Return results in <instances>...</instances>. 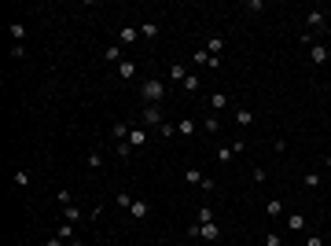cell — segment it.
<instances>
[{
    "label": "cell",
    "mask_w": 331,
    "mask_h": 246,
    "mask_svg": "<svg viewBox=\"0 0 331 246\" xmlns=\"http://www.w3.org/2000/svg\"><path fill=\"white\" fill-rule=\"evenodd\" d=\"M140 96L147 99V103H162L166 99V81L162 77H147V81L140 85Z\"/></svg>",
    "instance_id": "cell-1"
},
{
    "label": "cell",
    "mask_w": 331,
    "mask_h": 246,
    "mask_svg": "<svg viewBox=\"0 0 331 246\" xmlns=\"http://www.w3.org/2000/svg\"><path fill=\"white\" fill-rule=\"evenodd\" d=\"M328 55H331L328 44H320V41L309 44V63H313V66H324V63H328Z\"/></svg>",
    "instance_id": "cell-2"
},
{
    "label": "cell",
    "mask_w": 331,
    "mask_h": 246,
    "mask_svg": "<svg viewBox=\"0 0 331 246\" xmlns=\"http://www.w3.org/2000/svg\"><path fill=\"white\" fill-rule=\"evenodd\" d=\"M166 118H162V107H158V103H147V107H144V125H162Z\"/></svg>",
    "instance_id": "cell-3"
},
{
    "label": "cell",
    "mask_w": 331,
    "mask_h": 246,
    "mask_svg": "<svg viewBox=\"0 0 331 246\" xmlns=\"http://www.w3.org/2000/svg\"><path fill=\"white\" fill-rule=\"evenodd\" d=\"M147 213H151V206L144 202V198H132V206H129V217H132V221H144Z\"/></svg>",
    "instance_id": "cell-4"
},
{
    "label": "cell",
    "mask_w": 331,
    "mask_h": 246,
    "mask_svg": "<svg viewBox=\"0 0 331 246\" xmlns=\"http://www.w3.org/2000/svg\"><path fill=\"white\" fill-rule=\"evenodd\" d=\"M114 74L122 77V81H132V77H136V63H129V59H122V63L114 66Z\"/></svg>",
    "instance_id": "cell-5"
},
{
    "label": "cell",
    "mask_w": 331,
    "mask_h": 246,
    "mask_svg": "<svg viewBox=\"0 0 331 246\" xmlns=\"http://www.w3.org/2000/svg\"><path fill=\"white\" fill-rule=\"evenodd\" d=\"M236 122H239V129H247V125H254V110L239 107V110H236Z\"/></svg>",
    "instance_id": "cell-6"
},
{
    "label": "cell",
    "mask_w": 331,
    "mask_h": 246,
    "mask_svg": "<svg viewBox=\"0 0 331 246\" xmlns=\"http://www.w3.org/2000/svg\"><path fill=\"white\" fill-rule=\"evenodd\" d=\"M129 132H132V129H129V125H125V122H118V125H110V136H114V140H118V143H122V140H129Z\"/></svg>",
    "instance_id": "cell-7"
},
{
    "label": "cell",
    "mask_w": 331,
    "mask_h": 246,
    "mask_svg": "<svg viewBox=\"0 0 331 246\" xmlns=\"http://www.w3.org/2000/svg\"><path fill=\"white\" fill-rule=\"evenodd\" d=\"M136 37H140V30H136V26H125V30L118 33V41H122V44H132Z\"/></svg>",
    "instance_id": "cell-8"
},
{
    "label": "cell",
    "mask_w": 331,
    "mask_h": 246,
    "mask_svg": "<svg viewBox=\"0 0 331 246\" xmlns=\"http://www.w3.org/2000/svg\"><path fill=\"white\" fill-rule=\"evenodd\" d=\"M166 77H169V81H184V77H188V70H184L181 63H173L169 70H166Z\"/></svg>",
    "instance_id": "cell-9"
},
{
    "label": "cell",
    "mask_w": 331,
    "mask_h": 246,
    "mask_svg": "<svg viewBox=\"0 0 331 246\" xmlns=\"http://www.w3.org/2000/svg\"><path fill=\"white\" fill-rule=\"evenodd\" d=\"M129 143H132V151L144 147V143H147V132H144V129H132V132H129Z\"/></svg>",
    "instance_id": "cell-10"
},
{
    "label": "cell",
    "mask_w": 331,
    "mask_h": 246,
    "mask_svg": "<svg viewBox=\"0 0 331 246\" xmlns=\"http://www.w3.org/2000/svg\"><path fill=\"white\" fill-rule=\"evenodd\" d=\"M55 235H59V239H66V243H74V239H77V235H74V224H70V221H63V224H59V231H55Z\"/></svg>",
    "instance_id": "cell-11"
},
{
    "label": "cell",
    "mask_w": 331,
    "mask_h": 246,
    "mask_svg": "<svg viewBox=\"0 0 331 246\" xmlns=\"http://www.w3.org/2000/svg\"><path fill=\"white\" fill-rule=\"evenodd\" d=\"M306 26H309V30H320V26H324V11H309V15H306Z\"/></svg>",
    "instance_id": "cell-12"
},
{
    "label": "cell",
    "mask_w": 331,
    "mask_h": 246,
    "mask_svg": "<svg viewBox=\"0 0 331 246\" xmlns=\"http://www.w3.org/2000/svg\"><path fill=\"white\" fill-rule=\"evenodd\" d=\"M265 213H269V217H280L283 213V202H280V198H269V202H265Z\"/></svg>",
    "instance_id": "cell-13"
},
{
    "label": "cell",
    "mask_w": 331,
    "mask_h": 246,
    "mask_svg": "<svg viewBox=\"0 0 331 246\" xmlns=\"http://www.w3.org/2000/svg\"><path fill=\"white\" fill-rule=\"evenodd\" d=\"M202 180H206V176L199 169H184V184H199V188H202Z\"/></svg>",
    "instance_id": "cell-14"
},
{
    "label": "cell",
    "mask_w": 331,
    "mask_h": 246,
    "mask_svg": "<svg viewBox=\"0 0 331 246\" xmlns=\"http://www.w3.org/2000/svg\"><path fill=\"white\" fill-rule=\"evenodd\" d=\"M103 59H107V63H122V44H110V48L103 52Z\"/></svg>",
    "instance_id": "cell-15"
},
{
    "label": "cell",
    "mask_w": 331,
    "mask_h": 246,
    "mask_svg": "<svg viewBox=\"0 0 331 246\" xmlns=\"http://www.w3.org/2000/svg\"><path fill=\"white\" fill-rule=\"evenodd\" d=\"M114 155L122 158V162H129V158H132V143H129V140H122V143H118V151H114Z\"/></svg>",
    "instance_id": "cell-16"
},
{
    "label": "cell",
    "mask_w": 331,
    "mask_h": 246,
    "mask_svg": "<svg viewBox=\"0 0 331 246\" xmlns=\"http://www.w3.org/2000/svg\"><path fill=\"white\" fill-rule=\"evenodd\" d=\"M202 239L217 243V239H221V228H217V224H202Z\"/></svg>",
    "instance_id": "cell-17"
},
{
    "label": "cell",
    "mask_w": 331,
    "mask_h": 246,
    "mask_svg": "<svg viewBox=\"0 0 331 246\" xmlns=\"http://www.w3.org/2000/svg\"><path fill=\"white\" fill-rule=\"evenodd\" d=\"M195 221H199V224H214V210H210V206H202V210L195 213Z\"/></svg>",
    "instance_id": "cell-18"
},
{
    "label": "cell",
    "mask_w": 331,
    "mask_h": 246,
    "mask_svg": "<svg viewBox=\"0 0 331 246\" xmlns=\"http://www.w3.org/2000/svg\"><path fill=\"white\" fill-rule=\"evenodd\" d=\"M191 132H195V122H188V118L177 122V136H191Z\"/></svg>",
    "instance_id": "cell-19"
},
{
    "label": "cell",
    "mask_w": 331,
    "mask_h": 246,
    "mask_svg": "<svg viewBox=\"0 0 331 246\" xmlns=\"http://www.w3.org/2000/svg\"><path fill=\"white\" fill-rule=\"evenodd\" d=\"M287 228H291V231H302V228H306V217H302V213L287 217Z\"/></svg>",
    "instance_id": "cell-20"
},
{
    "label": "cell",
    "mask_w": 331,
    "mask_h": 246,
    "mask_svg": "<svg viewBox=\"0 0 331 246\" xmlns=\"http://www.w3.org/2000/svg\"><path fill=\"white\" fill-rule=\"evenodd\" d=\"M8 33H11V41L18 44V41L26 37V26H22V22H11V30H8Z\"/></svg>",
    "instance_id": "cell-21"
},
{
    "label": "cell",
    "mask_w": 331,
    "mask_h": 246,
    "mask_svg": "<svg viewBox=\"0 0 331 246\" xmlns=\"http://www.w3.org/2000/svg\"><path fill=\"white\" fill-rule=\"evenodd\" d=\"M221 48H224V41H221V37H210V41H206V52H210V55H217Z\"/></svg>",
    "instance_id": "cell-22"
},
{
    "label": "cell",
    "mask_w": 331,
    "mask_h": 246,
    "mask_svg": "<svg viewBox=\"0 0 331 246\" xmlns=\"http://www.w3.org/2000/svg\"><path fill=\"white\" fill-rule=\"evenodd\" d=\"M181 85H184V92H199V77H195V74H188Z\"/></svg>",
    "instance_id": "cell-23"
},
{
    "label": "cell",
    "mask_w": 331,
    "mask_h": 246,
    "mask_svg": "<svg viewBox=\"0 0 331 246\" xmlns=\"http://www.w3.org/2000/svg\"><path fill=\"white\" fill-rule=\"evenodd\" d=\"M158 136H166V140H169V136H177V125L162 122V125H158Z\"/></svg>",
    "instance_id": "cell-24"
},
{
    "label": "cell",
    "mask_w": 331,
    "mask_h": 246,
    "mask_svg": "<svg viewBox=\"0 0 331 246\" xmlns=\"http://www.w3.org/2000/svg\"><path fill=\"white\" fill-rule=\"evenodd\" d=\"M15 188H30V173H26V169L15 173Z\"/></svg>",
    "instance_id": "cell-25"
},
{
    "label": "cell",
    "mask_w": 331,
    "mask_h": 246,
    "mask_svg": "<svg viewBox=\"0 0 331 246\" xmlns=\"http://www.w3.org/2000/svg\"><path fill=\"white\" fill-rule=\"evenodd\" d=\"M228 107V96H224V92H214V110H224Z\"/></svg>",
    "instance_id": "cell-26"
},
{
    "label": "cell",
    "mask_w": 331,
    "mask_h": 246,
    "mask_svg": "<svg viewBox=\"0 0 331 246\" xmlns=\"http://www.w3.org/2000/svg\"><path fill=\"white\" fill-rule=\"evenodd\" d=\"M114 202L122 206V210H129V206H132V195H129V191H118V198H114Z\"/></svg>",
    "instance_id": "cell-27"
},
{
    "label": "cell",
    "mask_w": 331,
    "mask_h": 246,
    "mask_svg": "<svg viewBox=\"0 0 331 246\" xmlns=\"http://www.w3.org/2000/svg\"><path fill=\"white\" fill-rule=\"evenodd\" d=\"M232 155H236L232 147H221V151H217V162H221V165H228V162H232Z\"/></svg>",
    "instance_id": "cell-28"
},
{
    "label": "cell",
    "mask_w": 331,
    "mask_h": 246,
    "mask_svg": "<svg viewBox=\"0 0 331 246\" xmlns=\"http://www.w3.org/2000/svg\"><path fill=\"white\" fill-rule=\"evenodd\" d=\"M140 37H158V26L155 22H144L140 26Z\"/></svg>",
    "instance_id": "cell-29"
},
{
    "label": "cell",
    "mask_w": 331,
    "mask_h": 246,
    "mask_svg": "<svg viewBox=\"0 0 331 246\" xmlns=\"http://www.w3.org/2000/svg\"><path fill=\"white\" fill-rule=\"evenodd\" d=\"M66 221L77 224V221H81V210H77V206H66Z\"/></svg>",
    "instance_id": "cell-30"
},
{
    "label": "cell",
    "mask_w": 331,
    "mask_h": 246,
    "mask_svg": "<svg viewBox=\"0 0 331 246\" xmlns=\"http://www.w3.org/2000/svg\"><path fill=\"white\" fill-rule=\"evenodd\" d=\"M195 66H210V52H206V48L195 52Z\"/></svg>",
    "instance_id": "cell-31"
},
{
    "label": "cell",
    "mask_w": 331,
    "mask_h": 246,
    "mask_svg": "<svg viewBox=\"0 0 331 246\" xmlns=\"http://www.w3.org/2000/svg\"><path fill=\"white\" fill-rule=\"evenodd\" d=\"M202 129H206V132H221V122H217V118L210 114V118H206V125H202Z\"/></svg>",
    "instance_id": "cell-32"
},
{
    "label": "cell",
    "mask_w": 331,
    "mask_h": 246,
    "mask_svg": "<svg viewBox=\"0 0 331 246\" xmlns=\"http://www.w3.org/2000/svg\"><path fill=\"white\" fill-rule=\"evenodd\" d=\"M306 188H320V173H306Z\"/></svg>",
    "instance_id": "cell-33"
},
{
    "label": "cell",
    "mask_w": 331,
    "mask_h": 246,
    "mask_svg": "<svg viewBox=\"0 0 331 246\" xmlns=\"http://www.w3.org/2000/svg\"><path fill=\"white\" fill-rule=\"evenodd\" d=\"M85 162H89V169H99V165H103V158H99V155H96V151H92V155H89V158H85Z\"/></svg>",
    "instance_id": "cell-34"
},
{
    "label": "cell",
    "mask_w": 331,
    "mask_h": 246,
    "mask_svg": "<svg viewBox=\"0 0 331 246\" xmlns=\"http://www.w3.org/2000/svg\"><path fill=\"white\" fill-rule=\"evenodd\" d=\"M265 246H283V239L276 235V231H269V235H265Z\"/></svg>",
    "instance_id": "cell-35"
},
{
    "label": "cell",
    "mask_w": 331,
    "mask_h": 246,
    "mask_svg": "<svg viewBox=\"0 0 331 246\" xmlns=\"http://www.w3.org/2000/svg\"><path fill=\"white\" fill-rule=\"evenodd\" d=\"M306 246H324V239H320V235H309V239H306Z\"/></svg>",
    "instance_id": "cell-36"
},
{
    "label": "cell",
    "mask_w": 331,
    "mask_h": 246,
    "mask_svg": "<svg viewBox=\"0 0 331 246\" xmlns=\"http://www.w3.org/2000/svg\"><path fill=\"white\" fill-rule=\"evenodd\" d=\"M44 246H66V239H59V235H52V239H48V243H44Z\"/></svg>",
    "instance_id": "cell-37"
},
{
    "label": "cell",
    "mask_w": 331,
    "mask_h": 246,
    "mask_svg": "<svg viewBox=\"0 0 331 246\" xmlns=\"http://www.w3.org/2000/svg\"><path fill=\"white\" fill-rule=\"evenodd\" d=\"M320 162H324V169H331V155H324V158H320Z\"/></svg>",
    "instance_id": "cell-38"
},
{
    "label": "cell",
    "mask_w": 331,
    "mask_h": 246,
    "mask_svg": "<svg viewBox=\"0 0 331 246\" xmlns=\"http://www.w3.org/2000/svg\"><path fill=\"white\" fill-rule=\"evenodd\" d=\"M66 246H85V243H81V239H74V243H66Z\"/></svg>",
    "instance_id": "cell-39"
}]
</instances>
